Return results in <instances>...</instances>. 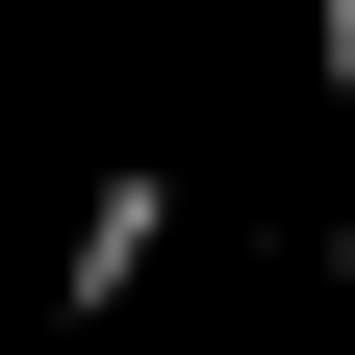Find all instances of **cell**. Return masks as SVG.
Wrapping results in <instances>:
<instances>
[{"instance_id":"6da1fadb","label":"cell","mask_w":355,"mask_h":355,"mask_svg":"<svg viewBox=\"0 0 355 355\" xmlns=\"http://www.w3.org/2000/svg\"><path fill=\"white\" fill-rule=\"evenodd\" d=\"M153 254H178V178H102V203H76V254H51V304H76V330H102V304L153 279Z\"/></svg>"},{"instance_id":"7a4b0ae2","label":"cell","mask_w":355,"mask_h":355,"mask_svg":"<svg viewBox=\"0 0 355 355\" xmlns=\"http://www.w3.org/2000/svg\"><path fill=\"white\" fill-rule=\"evenodd\" d=\"M330 102H355V0H330Z\"/></svg>"}]
</instances>
